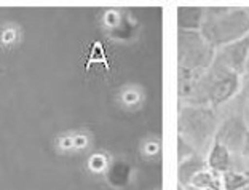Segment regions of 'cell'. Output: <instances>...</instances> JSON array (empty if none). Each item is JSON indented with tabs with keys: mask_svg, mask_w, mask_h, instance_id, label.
I'll return each mask as SVG.
<instances>
[{
	"mask_svg": "<svg viewBox=\"0 0 249 190\" xmlns=\"http://www.w3.org/2000/svg\"><path fill=\"white\" fill-rule=\"evenodd\" d=\"M243 77L214 59L196 82L194 98L189 104L206 105L214 110L222 107L240 93Z\"/></svg>",
	"mask_w": 249,
	"mask_h": 190,
	"instance_id": "cell-1",
	"label": "cell"
},
{
	"mask_svg": "<svg viewBox=\"0 0 249 190\" xmlns=\"http://www.w3.org/2000/svg\"><path fill=\"white\" fill-rule=\"evenodd\" d=\"M201 35L216 50L249 35V11L241 7H206Z\"/></svg>",
	"mask_w": 249,
	"mask_h": 190,
	"instance_id": "cell-2",
	"label": "cell"
},
{
	"mask_svg": "<svg viewBox=\"0 0 249 190\" xmlns=\"http://www.w3.org/2000/svg\"><path fill=\"white\" fill-rule=\"evenodd\" d=\"M217 110L206 105L184 104L179 110V138L185 141L196 154H203L213 144L219 126Z\"/></svg>",
	"mask_w": 249,
	"mask_h": 190,
	"instance_id": "cell-3",
	"label": "cell"
},
{
	"mask_svg": "<svg viewBox=\"0 0 249 190\" xmlns=\"http://www.w3.org/2000/svg\"><path fill=\"white\" fill-rule=\"evenodd\" d=\"M216 50L206 42L200 31H179L178 59L179 67L194 72H205L214 63Z\"/></svg>",
	"mask_w": 249,
	"mask_h": 190,
	"instance_id": "cell-4",
	"label": "cell"
},
{
	"mask_svg": "<svg viewBox=\"0 0 249 190\" xmlns=\"http://www.w3.org/2000/svg\"><path fill=\"white\" fill-rule=\"evenodd\" d=\"M249 133V126L246 125L245 119L238 112L231 110L230 114L219 121L214 141L225 145L231 154H241L243 144H245L246 134Z\"/></svg>",
	"mask_w": 249,
	"mask_h": 190,
	"instance_id": "cell-5",
	"label": "cell"
},
{
	"mask_svg": "<svg viewBox=\"0 0 249 190\" xmlns=\"http://www.w3.org/2000/svg\"><path fill=\"white\" fill-rule=\"evenodd\" d=\"M248 58H249V35L219 48L214 59L222 66L229 67L230 70H233L236 74H240L241 77H245Z\"/></svg>",
	"mask_w": 249,
	"mask_h": 190,
	"instance_id": "cell-6",
	"label": "cell"
},
{
	"mask_svg": "<svg viewBox=\"0 0 249 190\" xmlns=\"http://www.w3.org/2000/svg\"><path fill=\"white\" fill-rule=\"evenodd\" d=\"M205 158H206L208 170L217 173V174H224V173L235 170L233 154L217 141H213V144L209 145Z\"/></svg>",
	"mask_w": 249,
	"mask_h": 190,
	"instance_id": "cell-7",
	"label": "cell"
},
{
	"mask_svg": "<svg viewBox=\"0 0 249 190\" xmlns=\"http://www.w3.org/2000/svg\"><path fill=\"white\" fill-rule=\"evenodd\" d=\"M206 158L203 154H192L187 158L180 160L179 163V182L182 187L190 186L192 179H194L198 173L206 170Z\"/></svg>",
	"mask_w": 249,
	"mask_h": 190,
	"instance_id": "cell-8",
	"label": "cell"
},
{
	"mask_svg": "<svg viewBox=\"0 0 249 190\" xmlns=\"http://www.w3.org/2000/svg\"><path fill=\"white\" fill-rule=\"evenodd\" d=\"M206 7H182L178 10L179 31H201Z\"/></svg>",
	"mask_w": 249,
	"mask_h": 190,
	"instance_id": "cell-9",
	"label": "cell"
},
{
	"mask_svg": "<svg viewBox=\"0 0 249 190\" xmlns=\"http://www.w3.org/2000/svg\"><path fill=\"white\" fill-rule=\"evenodd\" d=\"M201 74L203 72H194L179 67V98L184 101V104H189L194 98L196 82Z\"/></svg>",
	"mask_w": 249,
	"mask_h": 190,
	"instance_id": "cell-10",
	"label": "cell"
},
{
	"mask_svg": "<svg viewBox=\"0 0 249 190\" xmlns=\"http://www.w3.org/2000/svg\"><path fill=\"white\" fill-rule=\"evenodd\" d=\"M22 40V29L19 24L8 21L0 27V50L10 52L16 48Z\"/></svg>",
	"mask_w": 249,
	"mask_h": 190,
	"instance_id": "cell-11",
	"label": "cell"
},
{
	"mask_svg": "<svg viewBox=\"0 0 249 190\" xmlns=\"http://www.w3.org/2000/svg\"><path fill=\"white\" fill-rule=\"evenodd\" d=\"M224 190H243L249 187V171L231 170L220 174Z\"/></svg>",
	"mask_w": 249,
	"mask_h": 190,
	"instance_id": "cell-12",
	"label": "cell"
},
{
	"mask_svg": "<svg viewBox=\"0 0 249 190\" xmlns=\"http://www.w3.org/2000/svg\"><path fill=\"white\" fill-rule=\"evenodd\" d=\"M235 99H236V107L233 112H238L243 119H245L246 125L249 126V75L243 77L241 89L236 94Z\"/></svg>",
	"mask_w": 249,
	"mask_h": 190,
	"instance_id": "cell-13",
	"label": "cell"
},
{
	"mask_svg": "<svg viewBox=\"0 0 249 190\" xmlns=\"http://www.w3.org/2000/svg\"><path fill=\"white\" fill-rule=\"evenodd\" d=\"M54 149L59 155L73 154V134L72 133H59L54 138Z\"/></svg>",
	"mask_w": 249,
	"mask_h": 190,
	"instance_id": "cell-14",
	"label": "cell"
},
{
	"mask_svg": "<svg viewBox=\"0 0 249 190\" xmlns=\"http://www.w3.org/2000/svg\"><path fill=\"white\" fill-rule=\"evenodd\" d=\"M87 166L88 170L94 173V174H99V173H103L107 166V161H106V156L101 155V154H93L91 156L88 158L87 161Z\"/></svg>",
	"mask_w": 249,
	"mask_h": 190,
	"instance_id": "cell-15",
	"label": "cell"
},
{
	"mask_svg": "<svg viewBox=\"0 0 249 190\" xmlns=\"http://www.w3.org/2000/svg\"><path fill=\"white\" fill-rule=\"evenodd\" d=\"M72 134H73V154L83 152V150H87L89 147L91 138H89L88 133H72Z\"/></svg>",
	"mask_w": 249,
	"mask_h": 190,
	"instance_id": "cell-16",
	"label": "cell"
},
{
	"mask_svg": "<svg viewBox=\"0 0 249 190\" xmlns=\"http://www.w3.org/2000/svg\"><path fill=\"white\" fill-rule=\"evenodd\" d=\"M245 156L246 160H249V133L246 134V139H245V144H243V149H241V154Z\"/></svg>",
	"mask_w": 249,
	"mask_h": 190,
	"instance_id": "cell-17",
	"label": "cell"
},
{
	"mask_svg": "<svg viewBox=\"0 0 249 190\" xmlns=\"http://www.w3.org/2000/svg\"><path fill=\"white\" fill-rule=\"evenodd\" d=\"M136 99H138V94H136V93H133V91H126V93H123V101H124V103H126V104H129V103H131V101H136Z\"/></svg>",
	"mask_w": 249,
	"mask_h": 190,
	"instance_id": "cell-18",
	"label": "cell"
},
{
	"mask_svg": "<svg viewBox=\"0 0 249 190\" xmlns=\"http://www.w3.org/2000/svg\"><path fill=\"white\" fill-rule=\"evenodd\" d=\"M182 190H198V189L192 187V186H187V187H182Z\"/></svg>",
	"mask_w": 249,
	"mask_h": 190,
	"instance_id": "cell-19",
	"label": "cell"
},
{
	"mask_svg": "<svg viewBox=\"0 0 249 190\" xmlns=\"http://www.w3.org/2000/svg\"><path fill=\"white\" fill-rule=\"evenodd\" d=\"M245 75H249V58H248V63H246V74Z\"/></svg>",
	"mask_w": 249,
	"mask_h": 190,
	"instance_id": "cell-20",
	"label": "cell"
},
{
	"mask_svg": "<svg viewBox=\"0 0 249 190\" xmlns=\"http://www.w3.org/2000/svg\"><path fill=\"white\" fill-rule=\"evenodd\" d=\"M243 190H249V187H248V189H243Z\"/></svg>",
	"mask_w": 249,
	"mask_h": 190,
	"instance_id": "cell-21",
	"label": "cell"
},
{
	"mask_svg": "<svg viewBox=\"0 0 249 190\" xmlns=\"http://www.w3.org/2000/svg\"><path fill=\"white\" fill-rule=\"evenodd\" d=\"M248 11H249V8H248Z\"/></svg>",
	"mask_w": 249,
	"mask_h": 190,
	"instance_id": "cell-22",
	"label": "cell"
}]
</instances>
